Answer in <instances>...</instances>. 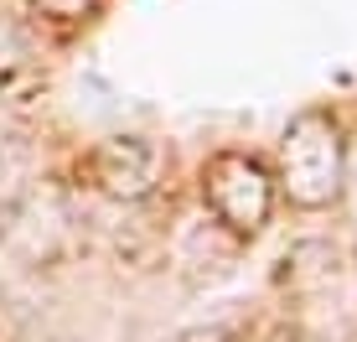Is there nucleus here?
Wrapping results in <instances>:
<instances>
[{"mask_svg": "<svg viewBox=\"0 0 357 342\" xmlns=\"http://www.w3.org/2000/svg\"><path fill=\"white\" fill-rule=\"evenodd\" d=\"M93 181L109 192V198H145V192L155 187V166H161V156H155V145L151 140H140V135H119V140H104L93 151Z\"/></svg>", "mask_w": 357, "mask_h": 342, "instance_id": "obj_3", "label": "nucleus"}, {"mask_svg": "<svg viewBox=\"0 0 357 342\" xmlns=\"http://www.w3.org/2000/svg\"><path fill=\"white\" fill-rule=\"evenodd\" d=\"M342 130L331 125V114L305 109L290 119L285 140H280V187L295 207H326L342 192Z\"/></svg>", "mask_w": 357, "mask_h": 342, "instance_id": "obj_1", "label": "nucleus"}, {"mask_svg": "<svg viewBox=\"0 0 357 342\" xmlns=\"http://www.w3.org/2000/svg\"><path fill=\"white\" fill-rule=\"evenodd\" d=\"M202 202L207 213L218 218V228H223L228 239H249L264 228L269 207H275V181H269V171L259 161H249V156H213L202 171Z\"/></svg>", "mask_w": 357, "mask_h": 342, "instance_id": "obj_2", "label": "nucleus"}, {"mask_svg": "<svg viewBox=\"0 0 357 342\" xmlns=\"http://www.w3.org/2000/svg\"><path fill=\"white\" fill-rule=\"evenodd\" d=\"M36 6H42L47 16H83L93 0H36Z\"/></svg>", "mask_w": 357, "mask_h": 342, "instance_id": "obj_4", "label": "nucleus"}]
</instances>
